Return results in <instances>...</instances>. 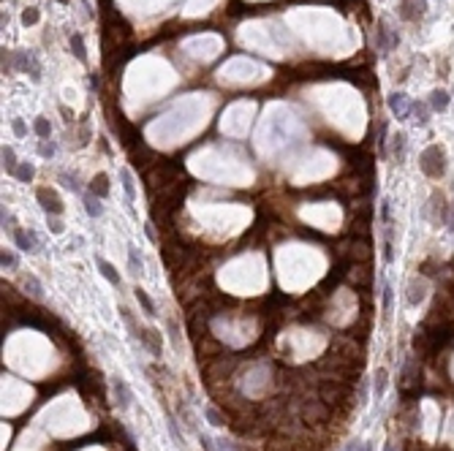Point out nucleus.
I'll return each mask as SVG.
<instances>
[{"mask_svg": "<svg viewBox=\"0 0 454 451\" xmlns=\"http://www.w3.org/2000/svg\"><path fill=\"white\" fill-rule=\"evenodd\" d=\"M383 451H395V446H392V443H386V449H383Z\"/></svg>", "mask_w": 454, "mask_h": 451, "instance_id": "obj_37", "label": "nucleus"}, {"mask_svg": "<svg viewBox=\"0 0 454 451\" xmlns=\"http://www.w3.org/2000/svg\"><path fill=\"white\" fill-rule=\"evenodd\" d=\"M120 180H123V190H125V199L128 201H134V177H131V171L128 169H123L120 171Z\"/></svg>", "mask_w": 454, "mask_h": 451, "instance_id": "obj_21", "label": "nucleus"}, {"mask_svg": "<svg viewBox=\"0 0 454 451\" xmlns=\"http://www.w3.org/2000/svg\"><path fill=\"white\" fill-rule=\"evenodd\" d=\"M299 416L305 424H321L329 422V405L324 399H305L299 405Z\"/></svg>", "mask_w": 454, "mask_h": 451, "instance_id": "obj_2", "label": "nucleus"}, {"mask_svg": "<svg viewBox=\"0 0 454 451\" xmlns=\"http://www.w3.org/2000/svg\"><path fill=\"white\" fill-rule=\"evenodd\" d=\"M3 166H6L11 174H14V169H17V158H14V150H11V147H3Z\"/></svg>", "mask_w": 454, "mask_h": 451, "instance_id": "obj_25", "label": "nucleus"}, {"mask_svg": "<svg viewBox=\"0 0 454 451\" xmlns=\"http://www.w3.org/2000/svg\"><path fill=\"white\" fill-rule=\"evenodd\" d=\"M348 451H373V446L370 443H359V440H356V443L348 446Z\"/></svg>", "mask_w": 454, "mask_h": 451, "instance_id": "obj_34", "label": "nucleus"}, {"mask_svg": "<svg viewBox=\"0 0 454 451\" xmlns=\"http://www.w3.org/2000/svg\"><path fill=\"white\" fill-rule=\"evenodd\" d=\"M419 166H422V171H425L427 177H441L443 169H446V163H443V150L438 144L427 147L425 153H422V158H419Z\"/></svg>", "mask_w": 454, "mask_h": 451, "instance_id": "obj_1", "label": "nucleus"}, {"mask_svg": "<svg viewBox=\"0 0 454 451\" xmlns=\"http://www.w3.org/2000/svg\"><path fill=\"white\" fill-rule=\"evenodd\" d=\"M383 392H386V370H378L375 381H373V394H375V399H381Z\"/></svg>", "mask_w": 454, "mask_h": 451, "instance_id": "obj_19", "label": "nucleus"}, {"mask_svg": "<svg viewBox=\"0 0 454 451\" xmlns=\"http://www.w3.org/2000/svg\"><path fill=\"white\" fill-rule=\"evenodd\" d=\"M11 128H14V133H17V136H25V133H27V128H25V123H22V120H14V123H11Z\"/></svg>", "mask_w": 454, "mask_h": 451, "instance_id": "obj_33", "label": "nucleus"}, {"mask_svg": "<svg viewBox=\"0 0 454 451\" xmlns=\"http://www.w3.org/2000/svg\"><path fill=\"white\" fill-rule=\"evenodd\" d=\"M84 210H87L90 217H101V215H104V207L98 204V196H93V193L84 196Z\"/></svg>", "mask_w": 454, "mask_h": 451, "instance_id": "obj_17", "label": "nucleus"}, {"mask_svg": "<svg viewBox=\"0 0 454 451\" xmlns=\"http://www.w3.org/2000/svg\"><path fill=\"white\" fill-rule=\"evenodd\" d=\"M128 266H131L134 275H142V272H144V261H142V256H139L136 247H128Z\"/></svg>", "mask_w": 454, "mask_h": 451, "instance_id": "obj_13", "label": "nucleus"}, {"mask_svg": "<svg viewBox=\"0 0 454 451\" xmlns=\"http://www.w3.org/2000/svg\"><path fill=\"white\" fill-rule=\"evenodd\" d=\"M397 33H392L389 30V25H386V19H381L378 22V47L383 49V52H389V49H395L397 47Z\"/></svg>", "mask_w": 454, "mask_h": 451, "instance_id": "obj_6", "label": "nucleus"}, {"mask_svg": "<svg viewBox=\"0 0 454 451\" xmlns=\"http://www.w3.org/2000/svg\"><path fill=\"white\" fill-rule=\"evenodd\" d=\"M36 199L41 201V207L49 212V215H60V212H63V201H60V196L54 193V190H49V187H38Z\"/></svg>", "mask_w": 454, "mask_h": 451, "instance_id": "obj_4", "label": "nucleus"}, {"mask_svg": "<svg viewBox=\"0 0 454 451\" xmlns=\"http://www.w3.org/2000/svg\"><path fill=\"white\" fill-rule=\"evenodd\" d=\"M392 155H395L397 160L405 158V133H397L395 139H392Z\"/></svg>", "mask_w": 454, "mask_h": 451, "instance_id": "obj_20", "label": "nucleus"}, {"mask_svg": "<svg viewBox=\"0 0 454 451\" xmlns=\"http://www.w3.org/2000/svg\"><path fill=\"white\" fill-rule=\"evenodd\" d=\"M14 242L22 250H36V237L30 234V231H14Z\"/></svg>", "mask_w": 454, "mask_h": 451, "instance_id": "obj_11", "label": "nucleus"}, {"mask_svg": "<svg viewBox=\"0 0 454 451\" xmlns=\"http://www.w3.org/2000/svg\"><path fill=\"white\" fill-rule=\"evenodd\" d=\"M389 109L395 111L400 120H405L408 114H411V104H408V98L402 93H395V95H389Z\"/></svg>", "mask_w": 454, "mask_h": 451, "instance_id": "obj_9", "label": "nucleus"}, {"mask_svg": "<svg viewBox=\"0 0 454 451\" xmlns=\"http://www.w3.org/2000/svg\"><path fill=\"white\" fill-rule=\"evenodd\" d=\"M430 104H432V109H435V111H446L449 109V93H446V90H435L432 98H430Z\"/></svg>", "mask_w": 454, "mask_h": 451, "instance_id": "obj_15", "label": "nucleus"}, {"mask_svg": "<svg viewBox=\"0 0 454 451\" xmlns=\"http://www.w3.org/2000/svg\"><path fill=\"white\" fill-rule=\"evenodd\" d=\"M427 11V0H400V17L408 22H416L422 19Z\"/></svg>", "mask_w": 454, "mask_h": 451, "instance_id": "obj_3", "label": "nucleus"}, {"mask_svg": "<svg viewBox=\"0 0 454 451\" xmlns=\"http://www.w3.org/2000/svg\"><path fill=\"white\" fill-rule=\"evenodd\" d=\"M204 416H207V422L213 424V427H226V416L220 413L218 408H213V405H207V408H204Z\"/></svg>", "mask_w": 454, "mask_h": 451, "instance_id": "obj_14", "label": "nucleus"}, {"mask_svg": "<svg viewBox=\"0 0 454 451\" xmlns=\"http://www.w3.org/2000/svg\"><path fill=\"white\" fill-rule=\"evenodd\" d=\"M60 180H63V185H65V187H71V190H79V182H77V177H74V174H60Z\"/></svg>", "mask_w": 454, "mask_h": 451, "instance_id": "obj_31", "label": "nucleus"}, {"mask_svg": "<svg viewBox=\"0 0 454 451\" xmlns=\"http://www.w3.org/2000/svg\"><path fill=\"white\" fill-rule=\"evenodd\" d=\"M57 3H68V0H57Z\"/></svg>", "mask_w": 454, "mask_h": 451, "instance_id": "obj_38", "label": "nucleus"}, {"mask_svg": "<svg viewBox=\"0 0 454 451\" xmlns=\"http://www.w3.org/2000/svg\"><path fill=\"white\" fill-rule=\"evenodd\" d=\"M136 299H139V305L144 307V313H147V316H155V305L150 302V296L142 291V288H136Z\"/></svg>", "mask_w": 454, "mask_h": 451, "instance_id": "obj_23", "label": "nucleus"}, {"mask_svg": "<svg viewBox=\"0 0 454 451\" xmlns=\"http://www.w3.org/2000/svg\"><path fill=\"white\" fill-rule=\"evenodd\" d=\"M348 280L359 283V286H367V283H370V269H367V266H356V269L348 272Z\"/></svg>", "mask_w": 454, "mask_h": 451, "instance_id": "obj_16", "label": "nucleus"}, {"mask_svg": "<svg viewBox=\"0 0 454 451\" xmlns=\"http://www.w3.org/2000/svg\"><path fill=\"white\" fill-rule=\"evenodd\" d=\"M90 193L98 196V199H107L109 196V177L107 174H95L90 182Z\"/></svg>", "mask_w": 454, "mask_h": 451, "instance_id": "obj_10", "label": "nucleus"}, {"mask_svg": "<svg viewBox=\"0 0 454 451\" xmlns=\"http://www.w3.org/2000/svg\"><path fill=\"white\" fill-rule=\"evenodd\" d=\"M22 22H25V25H36V22H38V11H36V8H27V11H22Z\"/></svg>", "mask_w": 454, "mask_h": 451, "instance_id": "obj_30", "label": "nucleus"}, {"mask_svg": "<svg viewBox=\"0 0 454 451\" xmlns=\"http://www.w3.org/2000/svg\"><path fill=\"white\" fill-rule=\"evenodd\" d=\"M0 261H3V269H14V266H17V256L8 253V250H3V258H0Z\"/></svg>", "mask_w": 454, "mask_h": 451, "instance_id": "obj_28", "label": "nucleus"}, {"mask_svg": "<svg viewBox=\"0 0 454 451\" xmlns=\"http://www.w3.org/2000/svg\"><path fill=\"white\" fill-rule=\"evenodd\" d=\"M443 226H449V229L454 231V204L449 207V212H446V223H443Z\"/></svg>", "mask_w": 454, "mask_h": 451, "instance_id": "obj_35", "label": "nucleus"}, {"mask_svg": "<svg viewBox=\"0 0 454 451\" xmlns=\"http://www.w3.org/2000/svg\"><path fill=\"white\" fill-rule=\"evenodd\" d=\"M25 288L30 291V296H33V299H41V283H38L33 275L25 277Z\"/></svg>", "mask_w": 454, "mask_h": 451, "instance_id": "obj_22", "label": "nucleus"}, {"mask_svg": "<svg viewBox=\"0 0 454 451\" xmlns=\"http://www.w3.org/2000/svg\"><path fill=\"white\" fill-rule=\"evenodd\" d=\"M383 310L386 313L392 310V288L389 286H383Z\"/></svg>", "mask_w": 454, "mask_h": 451, "instance_id": "obj_32", "label": "nucleus"}, {"mask_svg": "<svg viewBox=\"0 0 454 451\" xmlns=\"http://www.w3.org/2000/svg\"><path fill=\"white\" fill-rule=\"evenodd\" d=\"M411 114H416V120H419L422 125L430 120V117H427V106H425V104H411Z\"/></svg>", "mask_w": 454, "mask_h": 451, "instance_id": "obj_26", "label": "nucleus"}, {"mask_svg": "<svg viewBox=\"0 0 454 451\" xmlns=\"http://www.w3.org/2000/svg\"><path fill=\"white\" fill-rule=\"evenodd\" d=\"M144 231H147L150 242H158V234H155V229H153V223H147V226H144Z\"/></svg>", "mask_w": 454, "mask_h": 451, "instance_id": "obj_36", "label": "nucleus"}, {"mask_svg": "<svg viewBox=\"0 0 454 451\" xmlns=\"http://www.w3.org/2000/svg\"><path fill=\"white\" fill-rule=\"evenodd\" d=\"M14 177H17L19 182H30L36 177V169H33V163H19L17 169H14Z\"/></svg>", "mask_w": 454, "mask_h": 451, "instance_id": "obj_18", "label": "nucleus"}, {"mask_svg": "<svg viewBox=\"0 0 454 451\" xmlns=\"http://www.w3.org/2000/svg\"><path fill=\"white\" fill-rule=\"evenodd\" d=\"M98 269H101V275L107 277L112 286H120V275H117V269H114L109 261H104V258H98Z\"/></svg>", "mask_w": 454, "mask_h": 451, "instance_id": "obj_12", "label": "nucleus"}, {"mask_svg": "<svg viewBox=\"0 0 454 451\" xmlns=\"http://www.w3.org/2000/svg\"><path fill=\"white\" fill-rule=\"evenodd\" d=\"M112 392H114V399H117V408H128L131 405V389L120 375L112 378Z\"/></svg>", "mask_w": 454, "mask_h": 451, "instance_id": "obj_7", "label": "nucleus"}, {"mask_svg": "<svg viewBox=\"0 0 454 451\" xmlns=\"http://www.w3.org/2000/svg\"><path fill=\"white\" fill-rule=\"evenodd\" d=\"M348 247V256H351V261H370V256H373V250H370V242L367 239H359V242H351V245H346Z\"/></svg>", "mask_w": 454, "mask_h": 451, "instance_id": "obj_8", "label": "nucleus"}, {"mask_svg": "<svg viewBox=\"0 0 454 451\" xmlns=\"http://www.w3.org/2000/svg\"><path fill=\"white\" fill-rule=\"evenodd\" d=\"M68 41H71V47H74V54H77L79 60H84V44H82V35H79V33H71V35H68Z\"/></svg>", "mask_w": 454, "mask_h": 451, "instance_id": "obj_24", "label": "nucleus"}, {"mask_svg": "<svg viewBox=\"0 0 454 451\" xmlns=\"http://www.w3.org/2000/svg\"><path fill=\"white\" fill-rule=\"evenodd\" d=\"M33 131H36V133L41 136V139H47V136H49V131H52V128H49V123H47L44 117H38V120H36V125H33Z\"/></svg>", "mask_w": 454, "mask_h": 451, "instance_id": "obj_27", "label": "nucleus"}, {"mask_svg": "<svg viewBox=\"0 0 454 451\" xmlns=\"http://www.w3.org/2000/svg\"><path fill=\"white\" fill-rule=\"evenodd\" d=\"M38 155L52 158V155H54V144H52V141H41V144H38Z\"/></svg>", "mask_w": 454, "mask_h": 451, "instance_id": "obj_29", "label": "nucleus"}, {"mask_svg": "<svg viewBox=\"0 0 454 451\" xmlns=\"http://www.w3.org/2000/svg\"><path fill=\"white\" fill-rule=\"evenodd\" d=\"M14 68H19V71H30V77L33 79H38L41 77V68H38V63H36V57L33 54H27V52H17L14 54Z\"/></svg>", "mask_w": 454, "mask_h": 451, "instance_id": "obj_5", "label": "nucleus"}]
</instances>
